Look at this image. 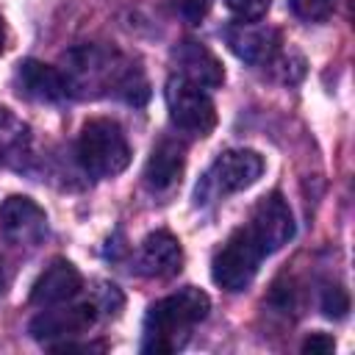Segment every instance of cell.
<instances>
[{"label":"cell","instance_id":"1","mask_svg":"<svg viewBox=\"0 0 355 355\" xmlns=\"http://www.w3.org/2000/svg\"><path fill=\"white\" fill-rule=\"evenodd\" d=\"M211 311V300L205 291L186 286L158 302L150 305L147 319H144V341L141 349L153 355H166L175 352L186 344L191 327L202 322Z\"/></svg>","mask_w":355,"mask_h":355},{"label":"cell","instance_id":"2","mask_svg":"<svg viewBox=\"0 0 355 355\" xmlns=\"http://www.w3.org/2000/svg\"><path fill=\"white\" fill-rule=\"evenodd\" d=\"M78 161L94 178H114L130 164V147L114 119H89L78 136Z\"/></svg>","mask_w":355,"mask_h":355},{"label":"cell","instance_id":"3","mask_svg":"<svg viewBox=\"0 0 355 355\" xmlns=\"http://www.w3.org/2000/svg\"><path fill=\"white\" fill-rule=\"evenodd\" d=\"M261 258H263V250L258 247L250 227L241 225L216 250V255L211 261V277L225 291H241L252 283Z\"/></svg>","mask_w":355,"mask_h":355},{"label":"cell","instance_id":"4","mask_svg":"<svg viewBox=\"0 0 355 355\" xmlns=\"http://www.w3.org/2000/svg\"><path fill=\"white\" fill-rule=\"evenodd\" d=\"M164 97H166L169 119L180 130H186L191 136H208L214 130V125H216V105L205 94L202 86L186 80L183 75H172L166 80Z\"/></svg>","mask_w":355,"mask_h":355},{"label":"cell","instance_id":"5","mask_svg":"<svg viewBox=\"0 0 355 355\" xmlns=\"http://www.w3.org/2000/svg\"><path fill=\"white\" fill-rule=\"evenodd\" d=\"M263 172V158L255 150H225L214 166L208 169L202 189L197 186V197L202 194H230L252 186Z\"/></svg>","mask_w":355,"mask_h":355},{"label":"cell","instance_id":"6","mask_svg":"<svg viewBox=\"0 0 355 355\" xmlns=\"http://www.w3.org/2000/svg\"><path fill=\"white\" fill-rule=\"evenodd\" d=\"M250 233L255 236L258 247L263 250V255L277 252L283 244H288V239L294 236V216L288 211V202L280 194H266L255 202L250 222H247Z\"/></svg>","mask_w":355,"mask_h":355},{"label":"cell","instance_id":"7","mask_svg":"<svg viewBox=\"0 0 355 355\" xmlns=\"http://www.w3.org/2000/svg\"><path fill=\"white\" fill-rule=\"evenodd\" d=\"M97 322V305L94 302H78L67 308H53L31 319L28 333L36 341H53V338H69L86 333Z\"/></svg>","mask_w":355,"mask_h":355},{"label":"cell","instance_id":"8","mask_svg":"<svg viewBox=\"0 0 355 355\" xmlns=\"http://www.w3.org/2000/svg\"><path fill=\"white\" fill-rule=\"evenodd\" d=\"M0 230L22 244H33L44 236L47 230V216L44 211L22 194H11L0 202Z\"/></svg>","mask_w":355,"mask_h":355},{"label":"cell","instance_id":"9","mask_svg":"<svg viewBox=\"0 0 355 355\" xmlns=\"http://www.w3.org/2000/svg\"><path fill=\"white\" fill-rule=\"evenodd\" d=\"M83 286V277L80 272L64 261V258H55L33 283L31 288V302L33 305H42V308H53V305H61L67 300H72Z\"/></svg>","mask_w":355,"mask_h":355},{"label":"cell","instance_id":"10","mask_svg":"<svg viewBox=\"0 0 355 355\" xmlns=\"http://www.w3.org/2000/svg\"><path fill=\"white\" fill-rule=\"evenodd\" d=\"M17 86L19 94L31 97V100H42V103H55L64 100L69 92V80L50 64H42L36 58H25L17 67Z\"/></svg>","mask_w":355,"mask_h":355},{"label":"cell","instance_id":"11","mask_svg":"<svg viewBox=\"0 0 355 355\" xmlns=\"http://www.w3.org/2000/svg\"><path fill=\"white\" fill-rule=\"evenodd\" d=\"M172 58L180 67L178 75H183L186 80H191V83H197L202 89H216L225 80V69H222L219 58L202 42H191V39L180 42L172 50Z\"/></svg>","mask_w":355,"mask_h":355},{"label":"cell","instance_id":"12","mask_svg":"<svg viewBox=\"0 0 355 355\" xmlns=\"http://www.w3.org/2000/svg\"><path fill=\"white\" fill-rule=\"evenodd\" d=\"M225 39L230 44V50L247 61V64H266L272 61V55L277 53L280 36L272 28L255 25V22H236L225 31Z\"/></svg>","mask_w":355,"mask_h":355},{"label":"cell","instance_id":"13","mask_svg":"<svg viewBox=\"0 0 355 355\" xmlns=\"http://www.w3.org/2000/svg\"><path fill=\"white\" fill-rule=\"evenodd\" d=\"M183 266V247L169 230H155L141 241L139 269L147 277H172Z\"/></svg>","mask_w":355,"mask_h":355},{"label":"cell","instance_id":"14","mask_svg":"<svg viewBox=\"0 0 355 355\" xmlns=\"http://www.w3.org/2000/svg\"><path fill=\"white\" fill-rule=\"evenodd\" d=\"M183 166H186V155H183V144L172 141V139H161L147 164H144V183L150 191H166L172 189L180 175H183Z\"/></svg>","mask_w":355,"mask_h":355},{"label":"cell","instance_id":"15","mask_svg":"<svg viewBox=\"0 0 355 355\" xmlns=\"http://www.w3.org/2000/svg\"><path fill=\"white\" fill-rule=\"evenodd\" d=\"M225 6L239 22H258L269 11V0H225Z\"/></svg>","mask_w":355,"mask_h":355},{"label":"cell","instance_id":"16","mask_svg":"<svg viewBox=\"0 0 355 355\" xmlns=\"http://www.w3.org/2000/svg\"><path fill=\"white\" fill-rule=\"evenodd\" d=\"M333 6H336V0H291L294 14L302 17V19H308V22L327 19L333 14Z\"/></svg>","mask_w":355,"mask_h":355},{"label":"cell","instance_id":"17","mask_svg":"<svg viewBox=\"0 0 355 355\" xmlns=\"http://www.w3.org/2000/svg\"><path fill=\"white\" fill-rule=\"evenodd\" d=\"M322 311L324 316L330 319H341L347 311H349V297L341 286H327L324 294H322Z\"/></svg>","mask_w":355,"mask_h":355},{"label":"cell","instance_id":"18","mask_svg":"<svg viewBox=\"0 0 355 355\" xmlns=\"http://www.w3.org/2000/svg\"><path fill=\"white\" fill-rule=\"evenodd\" d=\"M211 8V0H175V11L186 19V22H200Z\"/></svg>","mask_w":355,"mask_h":355},{"label":"cell","instance_id":"19","mask_svg":"<svg viewBox=\"0 0 355 355\" xmlns=\"http://www.w3.org/2000/svg\"><path fill=\"white\" fill-rule=\"evenodd\" d=\"M333 349H336V341L327 333H311L302 341V352H311V355H327Z\"/></svg>","mask_w":355,"mask_h":355},{"label":"cell","instance_id":"20","mask_svg":"<svg viewBox=\"0 0 355 355\" xmlns=\"http://www.w3.org/2000/svg\"><path fill=\"white\" fill-rule=\"evenodd\" d=\"M3 44H6V19L0 14V53H3Z\"/></svg>","mask_w":355,"mask_h":355},{"label":"cell","instance_id":"21","mask_svg":"<svg viewBox=\"0 0 355 355\" xmlns=\"http://www.w3.org/2000/svg\"><path fill=\"white\" fill-rule=\"evenodd\" d=\"M0 283H3V277H0Z\"/></svg>","mask_w":355,"mask_h":355}]
</instances>
